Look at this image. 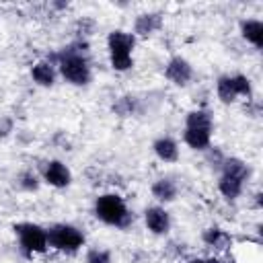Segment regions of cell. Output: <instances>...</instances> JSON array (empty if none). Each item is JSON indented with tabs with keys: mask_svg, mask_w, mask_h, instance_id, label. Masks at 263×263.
<instances>
[{
	"mask_svg": "<svg viewBox=\"0 0 263 263\" xmlns=\"http://www.w3.org/2000/svg\"><path fill=\"white\" fill-rule=\"evenodd\" d=\"M86 43L84 41H76L70 47H64L60 53L47 58L51 64L55 62L58 72L62 74V78L74 86H86L92 80V70H90V62L86 58Z\"/></svg>",
	"mask_w": 263,
	"mask_h": 263,
	"instance_id": "cell-1",
	"label": "cell"
},
{
	"mask_svg": "<svg viewBox=\"0 0 263 263\" xmlns=\"http://www.w3.org/2000/svg\"><path fill=\"white\" fill-rule=\"evenodd\" d=\"M95 216L113 228H127L132 224V212L119 193H103L95 199Z\"/></svg>",
	"mask_w": 263,
	"mask_h": 263,
	"instance_id": "cell-2",
	"label": "cell"
},
{
	"mask_svg": "<svg viewBox=\"0 0 263 263\" xmlns=\"http://www.w3.org/2000/svg\"><path fill=\"white\" fill-rule=\"evenodd\" d=\"M134 47H136V35L127 31H111L107 35V51L109 62L115 72H127L134 66Z\"/></svg>",
	"mask_w": 263,
	"mask_h": 263,
	"instance_id": "cell-3",
	"label": "cell"
},
{
	"mask_svg": "<svg viewBox=\"0 0 263 263\" xmlns=\"http://www.w3.org/2000/svg\"><path fill=\"white\" fill-rule=\"evenodd\" d=\"M222 175L218 179V191L226 197V199H236L242 189H245V181L249 177V166L245 160L230 156L222 160Z\"/></svg>",
	"mask_w": 263,
	"mask_h": 263,
	"instance_id": "cell-4",
	"label": "cell"
},
{
	"mask_svg": "<svg viewBox=\"0 0 263 263\" xmlns=\"http://www.w3.org/2000/svg\"><path fill=\"white\" fill-rule=\"evenodd\" d=\"M47 245L60 253L76 255L84 247V234L80 228H76L72 224L58 222L47 228Z\"/></svg>",
	"mask_w": 263,
	"mask_h": 263,
	"instance_id": "cell-5",
	"label": "cell"
},
{
	"mask_svg": "<svg viewBox=\"0 0 263 263\" xmlns=\"http://www.w3.org/2000/svg\"><path fill=\"white\" fill-rule=\"evenodd\" d=\"M14 234L18 236V249L25 257L41 255L49 249L47 245V228L33 224V222H18L14 224Z\"/></svg>",
	"mask_w": 263,
	"mask_h": 263,
	"instance_id": "cell-6",
	"label": "cell"
},
{
	"mask_svg": "<svg viewBox=\"0 0 263 263\" xmlns=\"http://www.w3.org/2000/svg\"><path fill=\"white\" fill-rule=\"evenodd\" d=\"M216 95L222 103L230 105L234 103L238 97H247L251 99L253 88H251V80L245 74H224L218 78L216 82Z\"/></svg>",
	"mask_w": 263,
	"mask_h": 263,
	"instance_id": "cell-7",
	"label": "cell"
},
{
	"mask_svg": "<svg viewBox=\"0 0 263 263\" xmlns=\"http://www.w3.org/2000/svg\"><path fill=\"white\" fill-rule=\"evenodd\" d=\"M164 76H166V80L173 82L175 86H187V84L191 82V78H193V66H191L185 58L175 55V58H171V60L166 62V66H164Z\"/></svg>",
	"mask_w": 263,
	"mask_h": 263,
	"instance_id": "cell-8",
	"label": "cell"
},
{
	"mask_svg": "<svg viewBox=\"0 0 263 263\" xmlns=\"http://www.w3.org/2000/svg\"><path fill=\"white\" fill-rule=\"evenodd\" d=\"M41 177H43V181L47 185H51L55 189H64V187H68L72 183V173L62 160H47L43 164Z\"/></svg>",
	"mask_w": 263,
	"mask_h": 263,
	"instance_id": "cell-9",
	"label": "cell"
},
{
	"mask_svg": "<svg viewBox=\"0 0 263 263\" xmlns=\"http://www.w3.org/2000/svg\"><path fill=\"white\" fill-rule=\"evenodd\" d=\"M144 222H146V228L156 234V236H162L171 230V216L164 208L160 205H152V208H146L144 212Z\"/></svg>",
	"mask_w": 263,
	"mask_h": 263,
	"instance_id": "cell-10",
	"label": "cell"
},
{
	"mask_svg": "<svg viewBox=\"0 0 263 263\" xmlns=\"http://www.w3.org/2000/svg\"><path fill=\"white\" fill-rule=\"evenodd\" d=\"M55 76H58L55 64H51L49 60H39L31 68V78L39 86H53L55 84Z\"/></svg>",
	"mask_w": 263,
	"mask_h": 263,
	"instance_id": "cell-11",
	"label": "cell"
},
{
	"mask_svg": "<svg viewBox=\"0 0 263 263\" xmlns=\"http://www.w3.org/2000/svg\"><path fill=\"white\" fill-rule=\"evenodd\" d=\"M152 150L156 154L158 160L162 162H177L179 160V144L171 138V136H160L154 140Z\"/></svg>",
	"mask_w": 263,
	"mask_h": 263,
	"instance_id": "cell-12",
	"label": "cell"
},
{
	"mask_svg": "<svg viewBox=\"0 0 263 263\" xmlns=\"http://www.w3.org/2000/svg\"><path fill=\"white\" fill-rule=\"evenodd\" d=\"M183 142L191 150H208L212 144V129H201V127H185L183 132Z\"/></svg>",
	"mask_w": 263,
	"mask_h": 263,
	"instance_id": "cell-13",
	"label": "cell"
},
{
	"mask_svg": "<svg viewBox=\"0 0 263 263\" xmlns=\"http://www.w3.org/2000/svg\"><path fill=\"white\" fill-rule=\"evenodd\" d=\"M162 27V16L158 12H148V14H140L136 18V25H134V35L138 37H150L154 35L158 29Z\"/></svg>",
	"mask_w": 263,
	"mask_h": 263,
	"instance_id": "cell-14",
	"label": "cell"
},
{
	"mask_svg": "<svg viewBox=\"0 0 263 263\" xmlns=\"http://www.w3.org/2000/svg\"><path fill=\"white\" fill-rule=\"evenodd\" d=\"M150 191H152V197H154L156 201H160V203H168V201H173V199L177 197L179 187H177V183H175L173 179L162 177V179H156V181L152 183Z\"/></svg>",
	"mask_w": 263,
	"mask_h": 263,
	"instance_id": "cell-15",
	"label": "cell"
},
{
	"mask_svg": "<svg viewBox=\"0 0 263 263\" xmlns=\"http://www.w3.org/2000/svg\"><path fill=\"white\" fill-rule=\"evenodd\" d=\"M240 35L245 41L259 49L263 45V23L259 18H245L240 23Z\"/></svg>",
	"mask_w": 263,
	"mask_h": 263,
	"instance_id": "cell-16",
	"label": "cell"
},
{
	"mask_svg": "<svg viewBox=\"0 0 263 263\" xmlns=\"http://www.w3.org/2000/svg\"><path fill=\"white\" fill-rule=\"evenodd\" d=\"M203 242H205L208 247H214V249H218V251H224V249L230 247L232 238H230V234H228L226 230H222V228H218V226H212V228L203 230Z\"/></svg>",
	"mask_w": 263,
	"mask_h": 263,
	"instance_id": "cell-17",
	"label": "cell"
},
{
	"mask_svg": "<svg viewBox=\"0 0 263 263\" xmlns=\"http://www.w3.org/2000/svg\"><path fill=\"white\" fill-rule=\"evenodd\" d=\"M212 115L203 109H193L185 117V127H201V129H212Z\"/></svg>",
	"mask_w": 263,
	"mask_h": 263,
	"instance_id": "cell-18",
	"label": "cell"
},
{
	"mask_svg": "<svg viewBox=\"0 0 263 263\" xmlns=\"http://www.w3.org/2000/svg\"><path fill=\"white\" fill-rule=\"evenodd\" d=\"M134 97H121L115 105H113V111L117 113V115H121V117H127V115H132L134 113Z\"/></svg>",
	"mask_w": 263,
	"mask_h": 263,
	"instance_id": "cell-19",
	"label": "cell"
},
{
	"mask_svg": "<svg viewBox=\"0 0 263 263\" xmlns=\"http://www.w3.org/2000/svg\"><path fill=\"white\" fill-rule=\"evenodd\" d=\"M18 185L27 191H35L39 187V177L33 171H25V173L18 175Z\"/></svg>",
	"mask_w": 263,
	"mask_h": 263,
	"instance_id": "cell-20",
	"label": "cell"
},
{
	"mask_svg": "<svg viewBox=\"0 0 263 263\" xmlns=\"http://www.w3.org/2000/svg\"><path fill=\"white\" fill-rule=\"evenodd\" d=\"M88 263H109V253L101 251V249H95V251L88 253Z\"/></svg>",
	"mask_w": 263,
	"mask_h": 263,
	"instance_id": "cell-21",
	"label": "cell"
},
{
	"mask_svg": "<svg viewBox=\"0 0 263 263\" xmlns=\"http://www.w3.org/2000/svg\"><path fill=\"white\" fill-rule=\"evenodd\" d=\"M189 263H220L216 257H195V259H191Z\"/></svg>",
	"mask_w": 263,
	"mask_h": 263,
	"instance_id": "cell-22",
	"label": "cell"
}]
</instances>
